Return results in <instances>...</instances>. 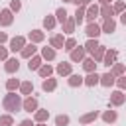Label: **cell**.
<instances>
[{
    "instance_id": "cell-12",
    "label": "cell",
    "mask_w": 126,
    "mask_h": 126,
    "mask_svg": "<svg viewBox=\"0 0 126 126\" xmlns=\"http://www.w3.org/2000/svg\"><path fill=\"white\" fill-rule=\"evenodd\" d=\"M81 83H85L83 77H79V75H71V77H69V85H71V87H77V85H81Z\"/></svg>"
},
{
    "instance_id": "cell-10",
    "label": "cell",
    "mask_w": 126,
    "mask_h": 126,
    "mask_svg": "<svg viewBox=\"0 0 126 126\" xmlns=\"http://www.w3.org/2000/svg\"><path fill=\"white\" fill-rule=\"evenodd\" d=\"M98 79H100V77H98L96 73H89V77L85 79V83H87L89 87H93V85H96V83H98Z\"/></svg>"
},
{
    "instance_id": "cell-19",
    "label": "cell",
    "mask_w": 126,
    "mask_h": 126,
    "mask_svg": "<svg viewBox=\"0 0 126 126\" xmlns=\"http://www.w3.org/2000/svg\"><path fill=\"white\" fill-rule=\"evenodd\" d=\"M55 124H57V126H67V124H69V118H67L65 114H63V116H57V118H55Z\"/></svg>"
},
{
    "instance_id": "cell-16",
    "label": "cell",
    "mask_w": 126,
    "mask_h": 126,
    "mask_svg": "<svg viewBox=\"0 0 126 126\" xmlns=\"http://www.w3.org/2000/svg\"><path fill=\"white\" fill-rule=\"evenodd\" d=\"M96 14H98V8H96V6H91L89 12H87V20H94Z\"/></svg>"
},
{
    "instance_id": "cell-29",
    "label": "cell",
    "mask_w": 126,
    "mask_h": 126,
    "mask_svg": "<svg viewBox=\"0 0 126 126\" xmlns=\"http://www.w3.org/2000/svg\"><path fill=\"white\" fill-rule=\"evenodd\" d=\"M75 16H77V18H75V20H77V22H79V24H81V22H83V18H85V12H83V10H81V8H77V12H75Z\"/></svg>"
},
{
    "instance_id": "cell-27",
    "label": "cell",
    "mask_w": 126,
    "mask_h": 126,
    "mask_svg": "<svg viewBox=\"0 0 126 126\" xmlns=\"http://www.w3.org/2000/svg\"><path fill=\"white\" fill-rule=\"evenodd\" d=\"M122 100H124L122 93H114V94H112V104H120Z\"/></svg>"
},
{
    "instance_id": "cell-40",
    "label": "cell",
    "mask_w": 126,
    "mask_h": 126,
    "mask_svg": "<svg viewBox=\"0 0 126 126\" xmlns=\"http://www.w3.org/2000/svg\"><path fill=\"white\" fill-rule=\"evenodd\" d=\"M65 30H67V33H69V32L73 30V22H67V24H65Z\"/></svg>"
},
{
    "instance_id": "cell-33",
    "label": "cell",
    "mask_w": 126,
    "mask_h": 126,
    "mask_svg": "<svg viewBox=\"0 0 126 126\" xmlns=\"http://www.w3.org/2000/svg\"><path fill=\"white\" fill-rule=\"evenodd\" d=\"M35 118H37L39 122H41V120H45V118H47V110H39V112L35 114Z\"/></svg>"
},
{
    "instance_id": "cell-17",
    "label": "cell",
    "mask_w": 126,
    "mask_h": 126,
    "mask_svg": "<svg viewBox=\"0 0 126 126\" xmlns=\"http://www.w3.org/2000/svg\"><path fill=\"white\" fill-rule=\"evenodd\" d=\"M53 89H55V81H53V79L43 81V91H53Z\"/></svg>"
},
{
    "instance_id": "cell-22",
    "label": "cell",
    "mask_w": 126,
    "mask_h": 126,
    "mask_svg": "<svg viewBox=\"0 0 126 126\" xmlns=\"http://www.w3.org/2000/svg\"><path fill=\"white\" fill-rule=\"evenodd\" d=\"M57 20H59V22H65V20H67V12H65V8H59V10H57Z\"/></svg>"
},
{
    "instance_id": "cell-46",
    "label": "cell",
    "mask_w": 126,
    "mask_h": 126,
    "mask_svg": "<svg viewBox=\"0 0 126 126\" xmlns=\"http://www.w3.org/2000/svg\"><path fill=\"white\" fill-rule=\"evenodd\" d=\"M120 20H122V24L126 26V12H122V18H120Z\"/></svg>"
},
{
    "instance_id": "cell-42",
    "label": "cell",
    "mask_w": 126,
    "mask_h": 126,
    "mask_svg": "<svg viewBox=\"0 0 126 126\" xmlns=\"http://www.w3.org/2000/svg\"><path fill=\"white\" fill-rule=\"evenodd\" d=\"M118 85H120L122 89H126V77H124V79H120V81H118Z\"/></svg>"
},
{
    "instance_id": "cell-25",
    "label": "cell",
    "mask_w": 126,
    "mask_h": 126,
    "mask_svg": "<svg viewBox=\"0 0 126 126\" xmlns=\"http://www.w3.org/2000/svg\"><path fill=\"white\" fill-rule=\"evenodd\" d=\"M43 57H45V59H53V57H55V51H53L51 47H45V49H43Z\"/></svg>"
},
{
    "instance_id": "cell-49",
    "label": "cell",
    "mask_w": 126,
    "mask_h": 126,
    "mask_svg": "<svg viewBox=\"0 0 126 126\" xmlns=\"http://www.w3.org/2000/svg\"><path fill=\"white\" fill-rule=\"evenodd\" d=\"M63 2H73V0H63Z\"/></svg>"
},
{
    "instance_id": "cell-28",
    "label": "cell",
    "mask_w": 126,
    "mask_h": 126,
    "mask_svg": "<svg viewBox=\"0 0 126 126\" xmlns=\"http://www.w3.org/2000/svg\"><path fill=\"white\" fill-rule=\"evenodd\" d=\"M51 43H53V47H61V45H63V37H61V35H55V37L51 39Z\"/></svg>"
},
{
    "instance_id": "cell-5",
    "label": "cell",
    "mask_w": 126,
    "mask_h": 126,
    "mask_svg": "<svg viewBox=\"0 0 126 126\" xmlns=\"http://www.w3.org/2000/svg\"><path fill=\"white\" fill-rule=\"evenodd\" d=\"M114 83V75L112 73H104L102 77H100V85H104V87H110Z\"/></svg>"
},
{
    "instance_id": "cell-8",
    "label": "cell",
    "mask_w": 126,
    "mask_h": 126,
    "mask_svg": "<svg viewBox=\"0 0 126 126\" xmlns=\"http://www.w3.org/2000/svg\"><path fill=\"white\" fill-rule=\"evenodd\" d=\"M57 73L59 75H69L71 73V65L69 63H59L57 65Z\"/></svg>"
},
{
    "instance_id": "cell-47",
    "label": "cell",
    "mask_w": 126,
    "mask_h": 126,
    "mask_svg": "<svg viewBox=\"0 0 126 126\" xmlns=\"http://www.w3.org/2000/svg\"><path fill=\"white\" fill-rule=\"evenodd\" d=\"M22 126H32V122H30V120H24V122H22Z\"/></svg>"
},
{
    "instance_id": "cell-7",
    "label": "cell",
    "mask_w": 126,
    "mask_h": 126,
    "mask_svg": "<svg viewBox=\"0 0 126 126\" xmlns=\"http://www.w3.org/2000/svg\"><path fill=\"white\" fill-rule=\"evenodd\" d=\"M114 28H116V24H114V20H112V18H108V20L104 22V26H102V30H104L106 33H112V32H114Z\"/></svg>"
},
{
    "instance_id": "cell-51",
    "label": "cell",
    "mask_w": 126,
    "mask_h": 126,
    "mask_svg": "<svg viewBox=\"0 0 126 126\" xmlns=\"http://www.w3.org/2000/svg\"><path fill=\"white\" fill-rule=\"evenodd\" d=\"M20 126H22V124H20Z\"/></svg>"
},
{
    "instance_id": "cell-21",
    "label": "cell",
    "mask_w": 126,
    "mask_h": 126,
    "mask_svg": "<svg viewBox=\"0 0 126 126\" xmlns=\"http://www.w3.org/2000/svg\"><path fill=\"white\" fill-rule=\"evenodd\" d=\"M32 91H33V87H32V83H30V81L22 83V93H24V94H28V93H32Z\"/></svg>"
},
{
    "instance_id": "cell-14",
    "label": "cell",
    "mask_w": 126,
    "mask_h": 126,
    "mask_svg": "<svg viewBox=\"0 0 126 126\" xmlns=\"http://www.w3.org/2000/svg\"><path fill=\"white\" fill-rule=\"evenodd\" d=\"M85 57V49H75L73 53H71V59L73 61H79V59H83Z\"/></svg>"
},
{
    "instance_id": "cell-4",
    "label": "cell",
    "mask_w": 126,
    "mask_h": 126,
    "mask_svg": "<svg viewBox=\"0 0 126 126\" xmlns=\"http://www.w3.org/2000/svg\"><path fill=\"white\" fill-rule=\"evenodd\" d=\"M18 67H20L18 59H8V61H6V71H8V73H14V71H18Z\"/></svg>"
},
{
    "instance_id": "cell-37",
    "label": "cell",
    "mask_w": 126,
    "mask_h": 126,
    "mask_svg": "<svg viewBox=\"0 0 126 126\" xmlns=\"http://www.w3.org/2000/svg\"><path fill=\"white\" fill-rule=\"evenodd\" d=\"M73 2H75L77 6H87V4H89V0H73Z\"/></svg>"
},
{
    "instance_id": "cell-20",
    "label": "cell",
    "mask_w": 126,
    "mask_h": 126,
    "mask_svg": "<svg viewBox=\"0 0 126 126\" xmlns=\"http://www.w3.org/2000/svg\"><path fill=\"white\" fill-rule=\"evenodd\" d=\"M39 63H41V59H39V57H33V59L28 63V67H30V69H39Z\"/></svg>"
},
{
    "instance_id": "cell-2",
    "label": "cell",
    "mask_w": 126,
    "mask_h": 126,
    "mask_svg": "<svg viewBox=\"0 0 126 126\" xmlns=\"http://www.w3.org/2000/svg\"><path fill=\"white\" fill-rule=\"evenodd\" d=\"M98 33H100V28H98L96 24H89V26H87V35H89L91 39H93V37H96Z\"/></svg>"
},
{
    "instance_id": "cell-36",
    "label": "cell",
    "mask_w": 126,
    "mask_h": 126,
    "mask_svg": "<svg viewBox=\"0 0 126 126\" xmlns=\"http://www.w3.org/2000/svg\"><path fill=\"white\" fill-rule=\"evenodd\" d=\"M16 87H18V79H10V81H8V89L12 91V89H16Z\"/></svg>"
},
{
    "instance_id": "cell-44",
    "label": "cell",
    "mask_w": 126,
    "mask_h": 126,
    "mask_svg": "<svg viewBox=\"0 0 126 126\" xmlns=\"http://www.w3.org/2000/svg\"><path fill=\"white\" fill-rule=\"evenodd\" d=\"M4 57H6V49H4V47H0V59H4Z\"/></svg>"
},
{
    "instance_id": "cell-24",
    "label": "cell",
    "mask_w": 126,
    "mask_h": 126,
    "mask_svg": "<svg viewBox=\"0 0 126 126\" xmlns=\"http://www.w3.org/2000/svg\"><path fill=\"white\" fill-rule=\"evenodd\" d=\"M33 51H35L33 45H26V49L22 51V55H24V57H30V55H33Z\"/></svg>"
},
{
    "instance_id": "cell-11",
    "label": "cell",
    "mask_w": 126,
    "mask_h": 126,
    "mask_svg": "<svg viewBox=\"0 0 126 126\" xmlns=\"http://www.w3.org/2000/svg\"><path fill=\"white\" fill-rule=\"evenodd\" d=\"M116 59V51L112 49V51H108L106 55H104V65H112V61Z\"/></svg>"
},
{
    "instance_id": "cell-18",
    "label": "cell",
    "mask_w": 126,
    "mask_h": 126,
    "mask_svg": "<svg viewBox=\"0 0 126 126\" xmlns=\"http://www.w3.org/2000/svg\"><path fill=\"white\" fill-rule=\"evenodd\" d=\"M94 118H96V112H89V114L81 116V122H83V124H87V122H91V120H94Z\"/></svg>"
},
{
    "instance_id": "cell-41",
    "label": "cell",
    "mask_w": 126,
    "mask_h": 126,
    "mask_svg": "<svg viewBox=\"0 0 126 126\" xmlns=\"http://www.w3.org/2000/svg\"><path fill=\"white\" fill-rule=\"evenodd\" d=\"M102 55H104V49H102V47H98V49H96V57H98V59H100V57H102Z\"/></svg>"
},
{
    "instance_id": "cell-35",
    "label": "cell",
    "mask_w": 126,
    "mask_h": 126,
    "mask_svg": "<svg viewBox=\"0 0 126 126\" xmlns=\"http://www.w3.org/2000/svg\"><path fill=\"white\" fill-rule=\"evenodd\" d=\"M39 73H41L43 77H47V75L51 73V67H49V65H45V67H41V69H39Z\"/></svg>"
},
{
    "instance_id": "cell-1",
    "label": "cell",
    "mask_w": 126,
    "mask_h": 126,
    "mask_svg": "<svg viewBox=\"0 0 126 126\" xmlns=\"http://www.w3.org/2000/svg\"><path fill=\"white\" fill-rule=\"evenodd\" d=\"M4 106H6V110H10V112H14V110H18L20 106H22V100L18 98V94H14V93H10L6 98H4Z\"/></svg>"
},
{
    "instance_id": "cell-15",
    "label": "cell",
    "mask_w": 126,
    "mask_h": 126,
    "mask_svg": "<svg viewBox=\"0 0 126 126\" xmlns=\"http://www.w3.org/2000/svg\"><path fill=\"white\" fill-rule=\"evenodd\" d=\"M102 118H104L106 122H114V120H116V112H114V110H108V112L102 114Z\"/></svg>"
},
{
    "instance_id": "cell-50",
    "label": "cell",
    "mask_w": 126,
    "mask_h": 126,
    "mask_svg": "<svg viewBox=\"0 0 126 126\" xmlns=\"http://www.w3.org/2000/svg\"><path fill=\"white\" fill-rule=\"evenodd\" d=\"M39 126H43V124H39Z\"/></svg>"
},
{
    "instance_id": "cell-39",
    "label": "cell",
    "mask_w": 126,
    "mask_h": 126,
    "mask_svg": "<svg viewBox=\"0 0 126 126\" xmlns=\"http://www.w3.org/2000/svg\"><path fill=\"white\" fill-rule=\"evenodd\" d=\"M122 8H124V4H122V2H118V4L114 6V10H116V12H122Z\"/></svg>"
},
{
    "instance_id": "cell-38",
    "label": "cell",
    "mask_w": 126,
    "mask_h": 126,
    "mask_svg": "<svg viewBox=\"0 0 126 126\" xmlns=\"http://www.w3.org/2000/svg\"><path fill=\"white\" fill-rule=\"evenodd\" d=\"M12 10H20V2L18 0H12Z\"/></svg>"
},
{
    "instance_id": "cell-9",
    "label": "cell",
    "mask_w": 126,
    "mask_h": 126,
    "mask_svg": "<svg viewBox=\"0 0 126 126\" xmlns=\"http://www.w3.org/2000/svg\"><path fill=\"white\" fill-rule=\"evenodd\" d=\"M24 108H26L28 112H32V110H35V108H37V100H35V98H28V100L24 102Z\"/></svg>"
},
{
    "instance_id": "cell-48",
    "label": "cell",
    "mask_w": 126,
    "mask_h": 126,
    "mask_svg": "<svg viewBox=\"0 0 126 126\" xmlns=\"http://www.w3.org/2000/svg\"><path fill=\"white\" fill-rule=\"evenodd\" d=\"M100 2H102V4H108V2H110V0H100Z\"/></svg>"
},
{
    "instance_id": "cell-31",
    "label": "cell",
    "mask_w": 126,
    "mask_h": 126,
    "mask_svg": "<svg viewBox=\"0 0 126 126\" xmlns=\"http://www.w3.org/2000/svg\"><path fill=\"white\" fill-rule=\"evenodd\" d=\"M102 16H104V18L108 20V18L112 16V8H108V6H104V8H102Z\"/></svg>"
},
{
    "instance_id": "cell-6",
    "label": "cell",
    "mask_w": 126,
    "mask_h": 126,
    "mask_svg": "<svg viewBox=\"0 0 126 126\" xmlns=\"http://www.w3.org/2000/svg\"><path fill=\"white\" fill-rule=\"evenodd\" d=\"M0 22H2V26H10V24H12V12H10V10H4Z\"/></svg>"
},
{
    "instance_id": "cell-45",
    "label": "cell",
    "mask_w": 126,
    "mask_h": 126,
    "mask_svg": "<svg viewBox=\"0 0 126 126\" xmlns=\"http://www.w3.org/2000/svg\"><path fill=\"white\" fill-rule=\"evenodd\" d=\"M2 41H6V33H2V32H0V43H2Z\"/></svg>"
},
{
    "instance_id": "cell-13",
    "label": "cell",
    "mask_w": 126,
    "mask_h": 126,
    "mask_svg": "<svg viewBox=\"0 0 126 126\" xmlns=\"http://www.w3.org/2000/svg\"><path fill=\"white\" fill-rule=\"evenodd\" d=\"M98 47H100V45L96 43V39H89V41H87V49H89L91 53H94V51H96Z\"/></svg>"
},
{
    "instance_id": "cell-34",
    "label": "cell",
    "mask_w": 126,
    "mask_h": 126,
    "mask_svg": "<svg viewBox=\"0 0 126 126\" xmlns=\"http://www.w3.org/2000/svg\"><path fill=\"white\" fill-rule=\"evenodd\" d=\"M73 47H75V39L71 37V39H67V41H65V49H69V51H71Z\"/></svg>"
},
{
    "instance_id": "cell-43",
    "label": "cell",
    "mask_w": 126,
    "mask_h": 126,
    "mask_svg": "<svg viewBox=\"0 0 126 126\" xmlns=\"http://www.w3.org/2000/svg\"><path fill=\"white\" fill-rule=\"evenodd\" d=\"M114 73H116V75L122 73V65H116V67H114Z\"/></svg>"
},
{
    "instance_id": "cell-32",
    "label": "cell",
    "mask_w": 126,
    "mask_h": 126,
    "mask_svg": "<svg viewBox=\"0 0 126 126\" xmlns=\"http://www.w3.org/2000/svg\"><path fill=\"white\" fill-rule=\"evenodd\" d=\"M43 26H45V28H53V26H55V20H53V18H45V20H43Z\"/></svg>"
},
{
    "instance_id": "cell-26",
    "label": "cell",
    "mask_w": 126,
    "mask_h": 126,
    "mask_svg": "<svg viewBox=\"0 0 126 126\" xmlns=\"http://www.w3.org/2000/svg\"><path fill=\"white\" fill-rule=\"evenodd\" d=\"M83 65H85V69H87L89 73H93V71H94V61H93V59H87Z\"/></svg>"
},
{
    "instance_id": "cell-30",
    "label": "cell",
    "mask_w": 126,
    "mask_h": 126,
    "mask_svg": "<svg viewBox=\"0 0 126 126\" xmlns=\"http://www.w3.org/2000/svg\"><path fill=\"white\" fill-rule=\"evenodd\" d=\"M0 124H2V126H10V124H12V118H10V116H0Z\"/></svg>"
},
{
    "instance_id": "cell-23",
    "label": "cell",
    "mask_w": 126,
    "mask_h": 126,
    "mask_svg": "<svg viewBox=\"0 0 126 126\" xmlns=\"http://www.w3.org/2000/svg\"><path fill=\"white\" fill-rule=\"evenodd\" d=\"M30 37H32L33 41H39V39H43V33H41V32H37V30H33V32L30 33Z\"/></svg>"
},
{
    "instance_id": "cell-3",
    "label": "cell",
    "mask_w": 126,
    "mask_h": 126,
    "mask_svg": "<svg viewBox=\"0 0 126 126\" xmlns=\"http://www.w3.org/2000/svg\"><path fill=\"white\" fill-rule=\"evenodd\" d=\"M24 47V37H14L12 41H10V49L12 51H18V49H22Z\"/></svg>"
}]
</instances>
